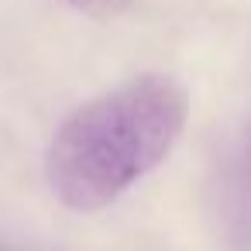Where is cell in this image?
Instances as JSON below:
<instances>
[{"mask_svg":"<svg viewBox=\"0 0 251 251\" xmlns=\"http://www.w3.org/2000/svg\"><path fill=\"white\" fill-rule=\"evenodd\" d=\"M189 121V93L165 73H141L76 107L55 131L45 176L62 206L93 213L158 169Z\"/></svg>","mask_w":251,"mask_h":251,"instance_id":"obj_1","label":"cell"},{"mask_svg":"<svg viewBox=\"0 0 251 251\" xmlns=\"http://www.w3.org/2000/svg\"><path fill=\"white\" fill-rule=\"evenodd\" d=\"M224 220L234 251H251V124L224 165Z\"/></svg>","mask_w":251,"mask_h":251,"instance_id":"obj_2","label":"cell"},{"mask_svg":"<svg viewBox=\"0 0 251 251\" xmlns=\"http://www.w3.org/2000/svg\"><path fill=\"white\" fill-rule=\"evenodd\" d=\"M62 4H69V7L79 11V14H90V18L107 21V18L127 14V11L134 7V0H62Z\"/></svg>","mask_w":251,"mask_h":251,"instance_id":"obj_3","label":"cell"},{"mask_svg":"<svg viewBox=\"0 0 251 251\" xmlns=\"http://www.w3.org/2000/svg\"><path fill=\"white\" fill-rule=\"evenodd\" d=\"M0 251H25V248H11V244H0Z\"/></svg>","mask_w":251,"mask_h":251,"instance_id":"obj_4","label":"cell"}]
</instances>
